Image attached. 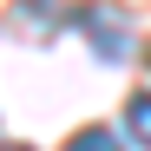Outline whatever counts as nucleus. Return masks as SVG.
<instances>
[{
    "label": "nucleus",
    "instance_id": "nucleus-4",
    "mask_svg": "<svg viewBox=\"0 0 151 151\" xmlns=\"http://www.w3.org/2000/svg\"><path fill=\"white\" fill-rule=\"evenodd\" d=\"M0 151H27V145H0Z\"/></svg>",
    "mask_w": 151,
    "mask_h": 151
},
{
    "label": "nucleus",
    "instance_id": "nucleus-3",
    "mask_svg": "<svg viewBox=\"0 0 151 151\" xmlns=\"http://www.w3.org/2000/svg\"><path fill=\"white\" fill-rule=\"evenodd\" d=\"M125 125H132V138L151 151V92H138L132 105H125Z\"/></svg>",
    "mask_w": 151,
    "mask_h": 151
},
{
    "label": "nucleus",
    "instance_id": "nucleus-2",
    "mask_svg": "<svg viewBox=\"0 0 151 151\" xmlns=\"http://www.w3.org/2000/svg\"><path fill=\"white\" fill-rule=\"evenodd\" d=\"M66 151H125L118 132H105V125H86L79 138H66Z\"/></svg>",
    "mask_w": 151,
    "mask_h": 151
},
{
    "label": "nucleus",
    "instance_id": "nucleus-1",
    "mask_svg": "<svg viewBox=\"0 0 151 151\" xmlns=\"http://www.w3.org/2000/svg\"><path fill=\"white\" fill-rule=\"evenodd\" d=\"M79 33H86V46H92L105 66H118L125 53H132V27H125L118 7H86V13H79Z\"/></svg>",
    "mask_w": 151,
    "mask_h": 151
}]
</instances>
